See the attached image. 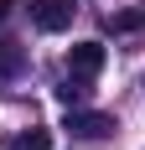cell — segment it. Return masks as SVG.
Listing matches in <instances>:
<instances>
[{
	"label": "cell",
	"mask_w": 145,
	"mask_h": 150,
	"mask_svg": "<svg viewBox=\"0 0 145 150\" xmlns=\"http://www.w3.org/2000/svg\"><path fill=\"white\" fill-rule=\"evenodd\" d=\"M21 67H26V52L16 42H0V78H16Z\"/></svg>",
	"instance_id": "5"
},
{
	"label": "cell",
	"mask_w": 145,
	"mask_h": 150,
	"mask_svg": "<svg viewBox=\"0 0 145 150\" xmlns=\"http://www.w3.org/2000/svg\"><path fill=\"white\" fill-rule=\"evenodd\" d=\"M104 57H109L104 42H78V47L68 52V73H72V78H99V73H104Z\"/></svg>",
	"instance_id": "3"
},
{
	"label": "cell",
	"mask_w": 145,
	"mask_h": 150,
	"mask_svg": "<svg viewBox=\"0 0 145 150\" xmlns=\"http://www.w3.org/2000/svg\"><path fill=\"white\" fill-rule=\"evenodd\" d=\"M5 16H11V0H0V21H5Z\"/></svg>",
	"instance_id": "8"
},
{
	"label": "cell",
	"mask_w": 145,
	"mask_h": 150,
	"mask_svg": "<svg viewBox=\"0 0 145 150\" xmlns=\"http://www.w3.org/2000/svg\"><path fill=\"white\" fill-rule=\"evenodd\" d=\"M62 129H72L78 140H109L114 135V119H109V114H93V109H68Z\"/></svg>",
	"instance_id": "1"
},
{
	"label": "cell",
	"mask_w": 145,
	"mask_h": 150,
	"mask_svg": "<svg viewBox=\"0 0 145 150\" xmlns=\"http://www.w3.org/2000/svg\"><path fill=\"white\" fill-rule=\"evenodd\" d=\"M72 16H78L72 0H31V21H36V31H68Z\"/></svg>",
	"instance_id": "2"
},
{
	"label": "cell",
	"mask_w": 145,
	"mask_h": 150,
	"mask_svg": "<svg viewBox=\"0 0 145 150\" xmlns=\"http://www.w3.org/2000/svg\"><path fill=\"white\" fill-rule=\"evenodd\" d=\"M109 31H145V5L114 11V16H109Z\"/></svg>",
	"instance_id": "4"
},
{
	"label": "cell",
	"mask_w": 145,
	"mask_h": 150,
	"mask_svg": "<svg viewBox=\"0 0 145 150\" xmlns=\"http://www.w3.org/2000/svg\"><path fill=\"white\" fill-rule=\"evenodd\" d=\"M11 150H52V135L47 129H26V135H16Z\"/></svg>",
	"instance_id": "6"
},
{
	"label": "cell",
	"mask_w": 145,
	"mask_h": 150,
	"mask_svg": "<svg viewBox=\"0 0 145 150\" xmlns=\"http://www.w3.org/2000/svg\"><path fill=\"white\" fill-rule=\"evenodd\" d=\"M83 83H88V78H68V83H62V88H57V98H62V104H68V109H78V104H83Z\"/></svg>",
	"instance_id": "7"
}]
</instances>
